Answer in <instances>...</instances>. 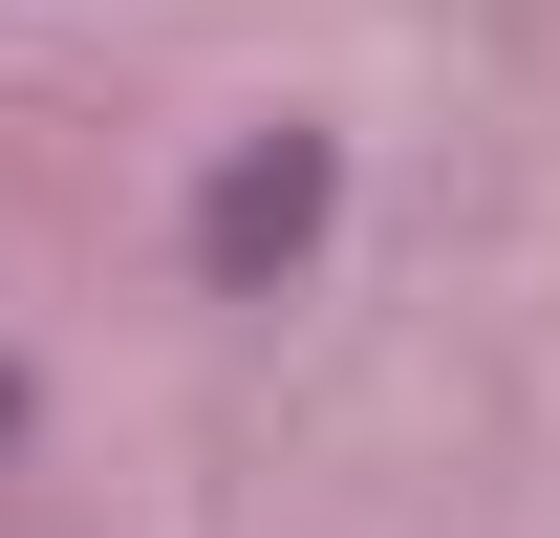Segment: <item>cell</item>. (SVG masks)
I'll list each match as a JSON object with an SVG mask.
<instances>
[{"instance_id":"6da1fadb","label":"cell","mask_w":560,"mask_h":538,"mask_svg":"<svg viewBox=\"0 0 560 538\" xmlns=\"http://www.w3.org/2000/svg\"><path fill=\"white\" fill-rule=\"evenodd\" d=\"M302 215H324V151H302V130H280V151H237V173H215V280L302 259Z\"/></svg>"}]
</instances>
